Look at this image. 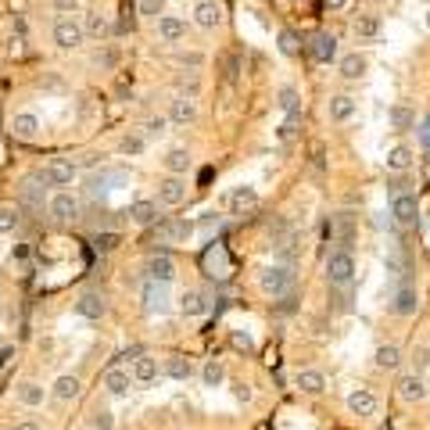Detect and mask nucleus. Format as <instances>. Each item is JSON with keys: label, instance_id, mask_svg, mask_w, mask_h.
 Returning <instances> with one entry per match:
<instances>
[{"label": "nucleus", "instance_id": "f257e3e1", "mask_svg": "<svg viewBox=\"0 0 430 430\" xmlns=\"http://www.w3.org/2000/svg\"><path fill=\"white\" fill-rule=\"evenodd\" d=\"M259 287H262V294H269V298L291 294V287H294V265H283V262L265 265L262 273H259Z\"/></svg>", "mask_w": 430, "mask_h": 430}, {"label": "nucleus", "instance_id": "f03ea898", "mask_svg": "<svg viewBox=\"0 0 430 430\" xmlns=\"http://www.w3.org/2000/svg\"><path fill=\"white\" fill-rule=\"evenodd\" d=\"M326 283L330 287H352L355 283V259L352 251H330L326 259Z\"/></svg>", "mask_w": 430, "mask_h": 430}, {"label": "nucleus", "instance_id": "7ed1b4c3", "mask_svg": "<svg viewBox=\"0 0 430 430\" xmlns=\"http://www.w3.org/2000/svg\"><path fill=\"white\" fill-rule=\"evenodd\" d=\"M33 180L40 187H69L75 180V165L69 162V158H54V162H47L43 169L33 172Z\"/></svg>", "mask_w": 430, "mask_h": 430}, {"label": "nucleus", "instance_id": "20e7f679", "mask_svg": "<svg viewBox=\"0 0 430 430\" xmlns=\"http://www.w3.org/2000/svg\"><path fill=\"white\" fill-rule=\"evenodd\" d=\"M54 47L58 51H79L83 47V40H86V33H83V22H75V19H69V14H61V19L54 22Z\"/></svg>", "mask_w": 430, "mask_h": 430}, {"label": "nucleus", "instance_id": "39448f33", "mask_svg": "<svg viewBox=\"0 0 430 430\" xmlns=\"http://www.w3.org/2000/svg\"><path fill=\"white\" fill-rule=\"evenodd\" d=\"M126 183H130V169H101V172H93V176L86 180V194L101 198L104 190H119Z\"/></svg>", "mask_w": 430, "mask_h": 430}, {"label": "nucleus", "instance_id": "423d86ee", "mask_svg": "<svg viewBox=\"0 0 430 430\" xmlns=\"http://www.w3.org/2000/svg\"><path fill=\"white\" fill-rule=\"evenodd\" d=\"M165 309H169V283L143 280V312H147V315H162Z\"/></svg>", "mask_w": 430, "mask_h": 430}, {"label": "nucleus", "instance_id": "0eeeda50", "mask_svg": "<svg viewBox=\"0 0 430 430\" xmlns=\"http://www.w3.org/2000/svg\"><path fill=\"white\" fill-rule=\"evenodd\" d=\"M47 212L58 222H72V219H79V198L69 194V190H58V194L47 201Z\"/></svg>", "mask_w": 430, "mask_h": 430}, {"label": "nucleus", "instance_id": "6e6552de", "mask_svg": "<svg viewBox=\"0 0 430 430\" xmlns=\"http://www.w3.org/2000/svg\"><path fill=\"white\" fill-rule=\"evenodd\" d=\"M194 222L190 219H165L162 226H158V241H165V244H187L190 237H194Z\"/></svg>", "mask_w": 430, "mask_h": 430}, {"label": "nucleus", "instance_id": "1a4fd4ad", "mask_svg": "<svg viewBox=\"0 0 430 430\" xmlns=\"http://www.w3.org/2000/svg\"><path fill=\"white\" fill-rule=\"evenodd\" d=\"M416 309H420V294H416V287H398V291L391 294V301H387V312L391 315H416Z\"/></svg>", "mask_w": 430, "mask_h": 430}, {"label": "nucleus", "instance_id": "9d476101", "mask_svg": "<svg viewBox=\"0 0 430 430\" xmlns=\"http://www.w3.org/2000/svg\"><path fill=\"white\" fill-rule=\"evenodd\" d=\"M143 280H158V283H172L176 280V262L169 259V254H151L147 265H143Z\"/></svg>", "mask_w": 430, "mask_h": 430}, {"label": "nucleus", "instance_id": "9b49d317", "mask_svg": "<svg viewBox=\"0 0 430 430\" xmlns=\"http://www.w3.org/2000/svg\"><path fill=\"white\" fill-rule=\"evenodd\" d=\"M187 201V180L183 176H169L158 183V204H165V208H176V204Z\"/></svg>", "mask_w": 430, "mask_h": 430}, {"label": "nucleus", "instance_id": "f8f14e48", "mask_svg": "<svg viewBox=\"0 0 430 430\" xmlns=\"http://www.w3.org/2000/svg\"><path fill=\"white\" fill-rule=\"evenodd\" d=\"M416 215H420V204L412 194H398L391 198V219L398 226H416Z\"/></svg>", "mask_w": 430, "mask_h": 430}, {"label": "nucleus", "instance_id": "ddd939ff", "mask_svg": "<svg viewBox=\"0 0 430 430\" xmlns=\"http://www.w3.org/2000/svg\"><path fill=\"white\" fill-rule=\"evenodd\" d=\"M377 409H380V398L370 387H355L348 394V412L352 416H377Z\"/></svg>", "mask_w": 430, "mask_h": 430}, {"label": "nucleus", "instance_id": "4468645a", "mask_svg": "<svg viewBox=\"0 0 430 430\" xmlns=\"http://www.w3.org/2000/svg\"><path fill=\"white\" fill-rule=\"evenodd\" d=\"M330 226H333V237H337L341 251H352L355 248V215L352 212H337V215L330 219Z\"/></svg>", "mask_w": 430, "mask_h": 430}, {"label": "nucleus", "instance_id": "2eb2a0df", "mask_svg": "<svg viewBox=\"0 0 430 430\" xmlns=\"http://www.w3.org/2000/svg\"><path fill=\"white\" fill-rule=\"evenodd\" d=\"M194 25L208 29V33L222 25V4H219V0H201V4L194 8Z\"/></svg>", "mask_w": 430, "mask_h": 430}, {"label": "nucleus", "instance_id": "dca6fc26", "mask_svg": "<svg viewBox=\"0 0 430 430\" xmlns=\"http://www.w3.org/2000/svg\"><path fill=\"white\" fill-rule=\"evenodd\" d=\"M398 398L402 402H423L427 398V384H423V377L420 373H405V377H398Z\"/></svg>", "mask_w": 430, "mask_h": 430}, {"label": "nucleus", "instance_id": "f3484780", "mask_svg": "<svg viewBox=\"0 0 430 430\" xmlns=\"http://www.w3.org/2000/svg\"><path fill=\"white\" fill-rule=\"evenodd\" d=\"M309 54L320 61V65H330V61L337 58V40H333L330 33H315L309 40Z\"/></svg>", "mask_w": 430, "mask_h": 430}, {"label": "nucleus", "instance_id": "a211bd4d", "mask_svg": "<svg viewBox=\"0 0 430 430\" xmlns=\"http://www.w3.org/2000/svg\"><path fill=\"white\" fill-rule=\"evenodd\" d=\"M130 387H133V373L119 370V366H111V370L104 373V391L111 398H126V394H130Z\"/></svg>", "mask_w": 430, "mask_h": 430}, {"label": "nucleus", "instance_id": "6ab92c4d", "mask_svg": "<svg viewBox=\"0 0 430 430\" xmlns=\"http://www.w3.org/2000/svg\"><path fill=\"white\" fill-rule=\"evenodd\" d=\"M198 119V104H194V97H172L169 101V122H176V126H187V122H194Z\"/></svg>", "mask_w": 430, "mask_h": 430}, {"label": "nucleus", "instance_id": "aec40b11", "mask_svg": "<svg viewBox=\"0 0 430 430\" xmlns=\"http://www.w3.org/2000/svg\"><path fill=\"white\" fill-rule=\"evenodd\" d=\"M104 294H97V291H83L79 294V301H75V312L83 315V320H101L104 315Z\"/></svg>", "mask_w": 430, "mask_h": 430}, {"label": "nucleus", "instance_id": "412c9836", "mask_svg": "<svg viewBox=\"0 0 430 430\" xmlns=\"http://www.w3.org/2000/svg\"><path fill=\"white\" fill-rule=\"evenodd\" d=\"M187 36V22L176 19V14H162L158 19V40L162 43H180Z\"/></svg>", "mask_w": 430, "mask_h": 430}, {"label": "nucleus", "instance_id": "4be33fe9", "mask_svg": "<svg viewBox=\"0 0 430 430\" xmlns=\"http://www.w3.org/2000/svg\"><path fill=\"white\" fill-rule=\"evenodd\" d=\"M126 215H130V222H133V226H154V222H158V215H162V212H158V201H133V204H130V212H126Z\"/></svg>", "mask_w": 430, "mask_h": 430}, {"label": "nucleus", "instance_id": "5701e85b", "mask_svg": "<svg viewBox=\"0 0 430 430\" xmlns=\"http://www.w3.org/2000/svg\"><path fill=\"white\" fill-rule=\"evenodd\" d=\"M294 387L305 394H323L326 391V377L320 370H298L294 373Z\"/></svg>", "mask_w": 430, "mask_h": 430}, {"label": "nucleus", "instance_id": "b1692460", "mask_svg": "<svg viewBox=\"0 0 430 430\" xmlns=\"http://www.w3.org/2000/svg\"><path fill=\"white\" fill-rule=\"evenodd\" d=\"M373 362H377V370L394 373L398 366H402V348H398V344H380L373 352Z\"/></svg>", "mask_w": 430, "mask_h": 430}, {"label": "nucleus", "instance_id": "393cba45", "mask_svg": "<svg viewBox=\"0 0 430 430\" xmlns=\"http://www.w3.org/2000/svg\"><path fill=\"white\" fill-rule=\"evenodd\" d=\"M387 126H391V130H398V133H405V130L416 126V111L405 108V104H391L387 108Z\"/></svg>", "mask_w": 430, "mask_h": 430}, {"label": "nucleus", "instance_id": "a878e982", "mask_svg": "<svg viewBox=\"0 0 430 430\" xmlns=\"http://www.w3.org/2000/svg\"><path fill=\"white\" fill-rule=\"evenodd\" d=\"M11 130H14V136H19V140H33L40 133V119L33 115V111H19L14 122H11Z\"/></svg>", "mask_w": 430, "mask_h": 430}, {"label": "nucleus", "instance_id": "bb28decb", "mask_svg": "<svg viewBox=\"0 0 430 430\" xmlns=\"http://www.w3.org/2000/svg\"><path fill=\"white\" fill-rule=\"evenodd\" d=\"M208 309H212V305H208V298H204L201 291H183V298H180V312H183V315L194 320V315H204Z\"/></svg>", "mask_w": 430, "mask_h": 430}, {"label": "nucleus", "instance_id": "cd10ccee", "mask_svg": "<svg viewBox=\"0 0 430 430\" xmlns=\"http://www.w3.org/2000/svg\"><path fill=\"white\" fill-rule=\"evenodd\" d=\"M254 204H259V190L254 187H237L233 194H230V208L241 215V212H251Z\"/></svg>", "mask_w": 430, "mask_h": 430}, {"label": "nucleus", "instance_id": "c85d7f7f", "mask_svg": "<svg viewBox=\"0 0 430 430\" xmlns=\"http://www.w3.org/2000/svg\"><path fill=\"white\" fill-rule=\"evenodd\" d=\"M162 162H165V169L172 172V176H187V169H190V162H194V158H190L187 147H172V151L162 158Z\"/></svg>", "mask_w": 430, "mask_h": 430}, {"label": "nucleus", "instance_id": "c756f323", "mask_svg": "<svg viewBox=\"0 0 430 430\" xmlns=\"http://www.w3.org/2000/svg\"><path fill=\"white\" fill-rule=\"evenodd\" d=\"M359 111L355 97H348V93H341V97H330V119L333 122H348Z\"/></svg>", "mask_w": 430, "mask_h": 430}, {"label": "nucleus", "instance_id": "7c9ffc66", "mask_svg": "<svg viewBox=\"0 0 430 430\" xmlns=\"http://www.w3.org/2000/svg\"><path fill=\"white\" fill-rule=\"evenodd\" d=\"M412 158H416V154H412V147L398 143V147L387 151V169H391V172H409V169H412Z\"/></svg>", "mask_w": 430, "mask_h": 430}, {"label": "nucleus", "instance_id": "2f4dec72", "mask_svg": "<svg viewBox=\"0 0 430 430\" xmlns=\"http://www.w3.org/2000/svg\"><path fill=\"white\" fill-rule=\"evenodd\" d=\"M366 69H370V61H366V54H359V51L341 58V75H344V79H362Z\"/></svg>", "mask_w": 430, "mask_h": 430}, {"label": "nucleus", "instance_id": "473e14b6", "mask_svg": "<svg viewBox=\"0 0 430 430\" xmlns=\"http://www.w3.org/2000/svg\"><path fill=\"white\" fill-rule=\"evenodd\" d=\"M222 380H226V366H222L219 359H208L201 366V384L204 387H222Z\"/></svg>", "mask_w": 430, "mask_h": 430}, {"label": "nucleus", "instance_id": "72a5a7b5", "mask_svg": "<svg viewBox=\"0 0 430 430\" xmlns=\"http://www.w3.org/2000/svg\"><path fill=\"white\" fill-rule=\"evenodd\" d=\"M79 387H83V384H79V377H58L54 380V398H58V402H72V398H79Z\"/></svg>", "mask_w": 430, "mask_h": 430}, {"label": "nucleus", "instance_id": "f704fd0d", "mask_svg": "<svg viewBox=\"0 0 430 430\" xmlns=\"http://www.w3.org/2000/svg\"><path fill=\"white\" fill-rule=\"evenodd\" d=\"M43 398H47V391L36 384V380H25V384H19V402H22V405L36 409V405H43Z\"/></svg>", "mask_w": 430, "mask_h": 430}, {"label": "nucleus", "instance_id": "c9c22d12", "mask_svg": "<svg viewBox=\"0 0 430 430\" xmlns=\"http://www.w3.org/2000/svg\"><path fill=\"white\" fill-rule=\"evenodd\" d=\"M158 377V362L151 355H136L133 362V380H140V384H151V380Z\"/></svg>", "mask_w": 430, "mask_h": 430}, {"label": "nucleus", "instance_id": "e433bc0d", "mask_svg": "<svg viewBox=\"0 0 430 430\" xmlns=\"http://www.w3.org/2000/svg\"><path fill=\"white\" fill-rule=\"evenodd\" d=\"M43 190H47V187H36L33 176L25 180V187H22V204H25V208H33V212L43 208Z\"/></svg>", "mask_w": 430, "mask_h": 430}, {"label": "nucleus", "instance_id": "4c0bfd02", "mask_svg": "<svg viewBox=\"0 0 430 430\" xmlns=\"http://www.w3.org/2000/svg\"><path fill=\"white\" fill-rule=\"evenodd\" d=\"M355 36L359 40H377L380 36V19L377 14H359L355 19Z\"/></svg>", "mask_w": 430, "mask_h": 430}, {"label": "nucleus", "instance_id": "58836bf2", "mask_svg": "<svg viewBox=\"0 0 430 430\" xmlns=\"http://www.w3.org/2000/svg\"><path fill=\"white\" fill-rule=\"evenodd\" d=\"M143 147H147V136H143V133H126V136H122V143H119V151H122L126 158L143 154Z\"/></svg>", "mask_w": 430, "mask_h": 430}, {"label": "nucleus", "instance_id": "ea45409f", "mask_svg": "<svg viewBox=\"0 0 430 430\" xmlns=\"http://www.w3.org/2000/svg\"><path fill=\"white\" fill-rule=\"evenodd\" d=\"M190 362L183 359V355H172V359H165V377H172V380H190Z\"/></svg>", "mask_w": 430, "mask_h": 430}, {"label": "nucleus", "instance_id": "a19ab883", "mask_svg": "<svg viewBox=\"0 0 430 430\" xmlns=\"http://www.w3.org/2000/svg\"><path fill=\"white\" fill-rule=\"evenodd\" d=\"M280 54L283 58H298L301 54V40L294 29H280Z\"/></svg>", "mask_w": 430, "mask_h": 430}, {"label": "nucleus", "instance_id": "79ce46f5", "mask_svg": "<svg viewBox=\"0 0 430 430\" xmlns=\"http://www.w3.org/2000/svg\"><path fill=\"white\" fill-rule=\"evenodd\" d=\"M330 309L333 312H352V287H333L330 291Z\"/></svg>", "mask_w": 430, "mask_h": 430}, {"label": "nucleus", "instance_id": "37998d69", "mask_svg": "<svg viewBox=\"0 0 430 430\" xmlns=\"http://www.w3.org/2000/svg\"><path fill=\"white\" fill-rule=\"evenodd\" d=\"M83 33L93 36V40H104V36H108V19H104V14H86Z\"/></svg>", "mask_w": 430, "mask_h": 430}, {"label": "nucleus", "instance_id": "c03bdc74", "mask_svg": "<svg viewBox=\"0 0 430 430\" xmlns=\"http://www.w3.org/2000/svg\"><path fill=\"white\" fill-rule=\"evenodd\" d=\"M165 130H169V115H151L147 122H143V136H147V140L165 136Z\"/></svg>", "mask_w": 430, "mask_h": 430}, {"label": "nucleus", "instance_id": "a18cd8bd", "mask_svg": "<svg viewBox=\"0 0 430 430\" xmlns=\"http://www.w3.org/2000/svg\"><path fill=\"white\" fill-rule=\"evenodd\" d=\"M280 111H287V115H294V111H301V101H298V90L294 86H283L280 90Z\"/></svg>", "mask_w": 430, "mask_h": 430}, {"label": "nucleus", "instance_id": "49530a36", "mask_svg": "<svg viewBox=\"0 0 430 430\" xmlns=\"http://www.w3.org/2000/svg\"><path fill=\"white\" fill-rule=\"evenodd\" d=\"M90 427L93 430H115V412H111V409H93Z\"/></svg>", "mask_w": 430, "mask_h": 430}, {"label": "nucleus", "instance_id": "de8ad7c7", "mask_svg": "<svg viewBox=\"0 0 430 430\" xmlns=\"http://www.w3.org/2000/svg\"><path fill=\"white\" fill-rule=\"evenodd\" d=\"M119 244H122V237H119V233H111V230H104V233H97V237H93V248H97L101 254L115 251Z\"/></svg>", "mask_w": 430, "mask_h": 430}, {"label": "nucleus", "instance_id": "09e8293b", "mask_svg": "<svg viewBox=\"0 0 430 430\" xmlns=\"http://www.w3.org/2000/svg\"><path fill=\"white\" fill-rule=\"evenodd\" d=\"M19 222H22V215L14 208H0V233H14V230H19Z\"/></svg>", "mask_w": 430, "mask_h": 430}, {"label": "nucleus", "instance_id": "8fccbe9b", "mask_svg": "<svg viewBox=\"0 0 430 430\" xmlns=\"http://www.w3.org/2000/svg\"><path fill=\"white\" fill-rule=\"evenodd\" d=\"M194 226H198L201 233H215V230L222 226V215H219V212H204V215L194 222Z\"/></svg>", "mask_w": 430, "mask_h": 430}, {"label": "nucleus", "instance_id": "3c124183", "mask_svg": "<svg viewBox=\"0 0 430 430\" xmlns=\"http://www.w3.org/2000/svg\"><path fill=\"white\" fill-rule=\"evenodd\" d=\"M136 11L143 14V19H162V0H140V4H136Z\"/></svg>", "mask_w": 430, "mask_h": 430}, {"label": "nucleus", "instance_id": "603ef678", "mask_svg": "<svg viewBox=\"0 0 430 430\" xmlns=\"http://www.w3.org/2000/svg\"><path fill=\"white\" fill-rule=\"evenodd\" d=\"M176 61L183 69H201L204 65V54H198V51H187V54H176Z\"/></svg>", "mask_w": 430, "mask_h": 430}, {"label": "nucleus", "instance_id": "864d4df0", "mask_svg": "<svg viewBox=\"0 0 430 430\" xmlns=\"http://www.w3.org/2000/svg\"><path fill=\"white\" fill-rule=\"evenodd\" d=\"M233 348H241V352H251V348H254L251 333H244V330H233Z\"/></svg>", "mask_w": 430, "mask_h": 430}, {"label": "nucleus", "instance_id": "5fc2aeb1", "mask_svg": "<svg viewBox=\"0 0 430 430\" xmlns=\"http://www.w3.org/2000/svg\"><path fill=\"white\" fill-rule=\"evenodd\" d=\"M93 65H101V69H111V65H115V51H97V54H93Z\"/></svg>", "mask_w": 430, "mask_h": 430}, {"label": "nucleus", "instance_id": "6e6d98bb", "mask_svg": "<svg viewBox=\"0 0 430 430\" xmlns=\"http://www.w3.org/2000/svg\"><path fill=\"white\" fill-rule=\"evenodd\" d=\"M54 4V11H61V14H72L75 8H79V0H51Z\"/></svg>", "mask_w": 430, "mask_h": 430}, {"label": "nucleus", "instance_id": "4d7b16f0", "mask_svg": "<svg viewBox=\"0 0 430 430\" xmlns=\"http://www.w3.org/2000/svg\"><path fill=\"white\" fill-rule=\"evenodd\" d=\"M420 143H423V147L430 151V115L420 122Z\"/></svg>", "mask_w": 430, "mask_h": 430}, {"label": "nucleus", "instance_id": "13d9d810", "mask_svg": "<svg viewBox=\"0 0 430 430\" xmlns=\"http://www.w3.org/2000/svg\"><path fill=\"white\" fill-rule=\"evenodd\" d=\"M14 430H43V427L33 423V420H22V423H14Z\"/></svg>", "mask_w": 430, "mask_h": 430}, {"label": "nucleus", "instance_id": "bf43d9fd", "mask_svg": "<svg viewBox=\"0 0 430 430\" xmlns=\"http://www.w3.org/2000/svg\"><path fill=\"white\" fill-rule=\"evenodd\" d=\"M233 394H237V398H241V402H248V398H251V391H248L244 384H237V387H233Z\"/></svg>", "mask_w": 430, "mask_h": 430}, {"label": "nucleus", "instance_id": "052dcab7", "mask_svg": "<svg viewBox=\"0 0 430 430\" xmlns=\"http://www.w3.org/2000/svg\"><path fill=\"white\" fill-rule=\"evenodd\" d=\"M326 8H330V11H341V8H344V0H326Z\"/></svg>", "mask_w": 430, "mask_h": 430}, {"label": "nucleus", "instance_id": "680f3d73", "mask_svg": "<svg viewBox=\"0 0 430 430\" xmlns=\"http://www.w3.org/2000/svg\"><path fill=\"white\" fill-rule=\"evenodd\" d=\"M11 359V348H4V352H0V370H4V362Z\"/></svg>", "mask_w": 430, "mask_h": 430}, {"label": "nucleus", "instance_id": "e2e57ef3", "mask_svg": "<svg viewBox=\"0 0 430 430\" xmlns=\"http://www.w3.org/2000/svg\"><path fill=\"white\" fill-rule=\"evenodd\" d=\"M427 29H430V11H427Z\"/></svg>", "mask_w": 430, "mask_h": 430}, {"label": "nucleus", "instance_id": "0e129e2a", "mask_svg": "<svg viewBox=\"0 0 430 430\" xmlns=\"http://www.w3.org/2000/svg\"><path fill=\"white\" fill-rule=\"evenodd\" d=\"M373 4H387V0H373Z\"/></svg>", "mask_w": 430, "mask_h": 430}]
</instances>
